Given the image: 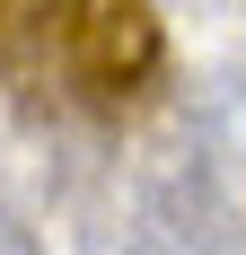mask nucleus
I'll list each match as a JSON object with an SVG mask.
<instances>
[{
	"label": "nucleus",
	"mask_w": 246,
	"mask_h": 255,
	"mask_svg": "<svg viewBox=\"0 0 246 255\" xmlns=\"http://www.w3.org/2000/svg\"><path fill=\"white\" fill-rule=\"evenodd\" d=\"M167 79V18L149 0H71L62 18V106L123 124Z\"/></svg>",
	"instance_id": "nucleus-1"
},
{
	"label": "nucleus",
	"mask_w": 246,
	"mask_h": 255,
	"mask_svg": "<svg viewBox=\"0 0 246 255\" xmlns=\"http://www.w3.org/2000/svg\"><path fill=\"white\" fill-rule=\"evenodd\" d=\"M141 229L132 247H246V211L220 194V167H211V141L194 132V150H167L141 176Z\"/></svg>",
	"instance_id": "nucleus-2"
},
{
	"label": "nucleus",
	"mask_w": 246,
	"mask_h": 255,
	"mask_svg": "<svg viewBox=\"0 0 246 255\" xmlns=\"http://www.w3.org/2000/svg\"><path fill=\"white\" fill-rule=\"evenodd\" d=\"M220 132L246 150V71H229L220 88H211V124H202V141H220Z\"/></svg>",
	"instance_id": "nucleus-3"
},
{
	"label": "nucleus",
	"mask_w": 246,
	"mask_h": 255,
	"mask_svg": "<svg viewBox=\"0 0 246 255\" xmlns=\"http://www.w3.org/2000/svg\"><path fill=\"white\" fill-rule=\"evenodd\" d=\"M0 247H9V255H35V229H26L18 211H0Z\"/></svg>",
	"instance_id": "nucleus-4"
},
{
	"label": "nucleus",
	"mask_w": 246,
	"mask_h": 255,
	"mask_svg": "<svg viewBox=\"0 0 246 255\" xmlns=\"http://www.w3.org/2000/svg\"><path fill=\"white\" fill-rule=\"evenodd\" d=\"M9 9H18V0H0V44H9Z\"/></svg>",
	"instance_id": "nucleus-5"
}]
</instances>
